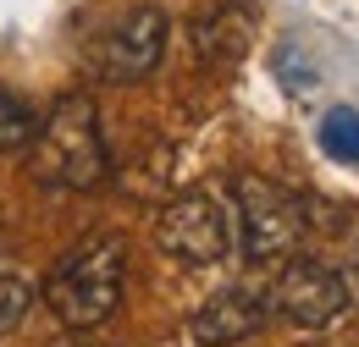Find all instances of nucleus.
I'll list each match as a JSON object with an SVG mask.
<instances>
[{"label": "nucleus", "mask_w": 359, "mask_h": 347, "mask_svg": "<svg viewBox=\"0 0 359 347\" xmlns=\"http://www.w3.org/2000/svg\"><path fill=\"white\" fill-rule=\"evenodd\" d=\"M28 176L61 193H94L111 176V155H105L89 94H61L50 105V116L28 138Z\"/></svg>", "instance_id": "nucleus-1"}, {"label": "nucleus", "mask_w": 359, "mask_h": 347, "mask_svg": "<svg viewBox=\"0 0 359 347\" xmlns=\"http://www.w3.org/2000/svg\"><path fill=\"white\" fill-rule=\"evenodd\" d=\"M128 292V243L122 237H89L50 270L45 304L67 331H94L105 325Z\"/></svg>", "instance_id": "nucleus-2"}, {"label": "nucleus", "mask_w": 359, "mask_h": 347, "mask_svg": "<svg viewBox=\"0 0 359 347\" xmlns=\"http://www.w3.org/2000/svg\"><path fill=\"white\" fill-rule=\"evenodd\" d=\"M232 199H238V226H243L249 264L293 260V248L304 237V204H299V193H287L271 176H238Z\"/></svg>", "instance_id": "nucleus-3"}, {"label": "nucleus", "mask_w": 359, "mask_h": 347, "mask_svg": "<svg viewBox=\"0 0 359 347\" xmlns=\"http://www.w3.org/2000/svg\"><path fill=\"white\" fill-rule=\"evenodd\" d=\"M271 309L299 331H326L354 309V287L343 270H332L320 260H287L276 287H271Z\"/></svg>", "instance_id": "nucleus-4"}, {"label": "nucleus", "mask_w": 359, "mask_h": 347, "mask_svg": "<svg viewBox=\"0 0 359 347\" xmlns=\"http://www.w3.org/2000/svg\"><path fill=\"white\" fill-rule=\"evenodd\" d=\"M155 243L182 264H216L226 260V248H232V220H226L222 199H210V193H182L172 199L161 220H155Z\"/></svg>", "instance_id": "nucleus-5"}, {"label": "nucleus", "mask_w": 359, "mask_h": 347, "mask_svg": "<svg viewBox=\"0 0 359 347\" xmlns=\"http://www.w3.org/2000/svg\"><path fill=\"white\" fill-rule=\"evenodd\" d=\"M166 55V11L161 6H133L122 11L100 44H94V66L116 83H133V78H149Z\"/></svg>", "instance_id": "nucleus-6"}, {"label": "nucleus", "mask_w": 359, "mask_h": 347, "mask_svg": "<svg viewBox=\"0 0 359 347\" xmlns=\"http://www.w3.org/2000/svg\"><path fill=\"white\" fill-rule=\"evenodd\" d=\"M260 325H266V298L249 292V287H226V292H216L194 309L188 337L199 347H232V342H249Z\"/></svg>", "instance_id": "nucleus-7"}, {"label": "nucleus", "mask_w": 359, "mask_h": 347, "mask_svg": "<svg viewBox=\"0 0 359 347\" xmlns=\"http://www.w3.org/2000/svg\"><path fill=\"white\" fill-rule=\"evenodd\" d=\"M249 6H238V0H222L210 17H199V28H194V44H199V55L205 61H238L243 55V44H249Z\"/></svg>", "instance_id": "nucleus-8"}, {"label": "nucleus", "mask_w": 359, "mask_h": 347, "mask_svg": "<svg viewBox=\"0 0 359 347\" xmlns=\"http://www.w3.org/2000/svg\"><path fill=\"white\" fill-rule=\"evenodd\" d=\"M320 149L332 155V160H359V111L348 105H337V111H326V122H320Z\"/></svg>", "instance_id": "nucleus-9"}, {"label": "nucleus", "mask_w": 359, "mask_h": 347, "mask_svg": "<svg viewBox=\"0 0 359 347\" xmlns=\"http://www.w3.org/2000/svg\"><path fill=\"white\" fill-rule=\"evenodd\" d=\"M34 127H39V116H34L17 94H6V88H0V149H28Z\"/></svg>", "instance_id": "nucleus-10"}, {"label": "nucleus", "mask_w": 359, "mask_h": 347, "mask_svg": "<svg viewBox=\"0 0 359 347\" xmlns=\"http://www.w3.org/2000/svg\"><path fill=\"white\" fill-rule=\"evenodd\" d=\"M34 309V287L22 276H0V337H11Z\"/></svg>", "instance_id": "nucleus-11"}, {"label": "nucleus", "mask_w": 359, "mask_h": 347, "mask_svg": "<svg viewBox=\"0 0 359 347\" xmlns=\"http://www.w3.org/2000/svg\"><path fill=\"white\" fill-rule=\"evenodd\" d=\"M67 347H89V342H67Z\"/></svg>", "instance_id": "nucleus-12"}]
</instances>
